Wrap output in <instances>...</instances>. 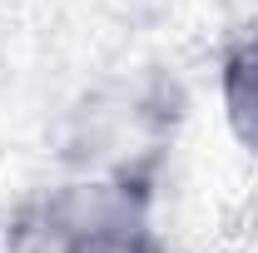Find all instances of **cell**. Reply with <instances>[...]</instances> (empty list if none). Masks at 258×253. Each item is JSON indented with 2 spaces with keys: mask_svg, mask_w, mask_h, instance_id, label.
<instances>
[{
  "mask_svg": "<svg viewBox=\"0 0 258 253\" xmlns=\"http://www.w3.org/2000/svg\"><path fill=\"white\" fill-rule=\"evenodd\" d=\"M219 99H224L228 134L238 139V149H248V154L258 159V35L238 40L233 55L224 60Z\"/></svg>",
  "mask_w": 258,
  "mask_h": 253,
  "instance_id": "1",
  "label": "cell"
}]
</instances>
